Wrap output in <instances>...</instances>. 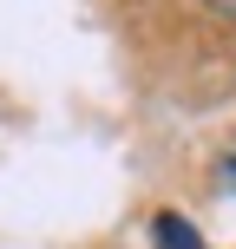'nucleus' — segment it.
<instances>
[{
	"mask_svg": "<svg viewBox=\"0 0 236 249\" xmlns=\"http://www.w3.org/2000/svg\"><path fill=\"white\" fill-rule=\"evenodd\" d=\"M151 249H210V243H203L177 210H158V216H151Z\"/></svg>",
	"mask_w": 236,
	"mask_h": 249,
	"instance_id": "nucleus-1",
	"label": "nucleus"
},
{
	"mask_svg": "<svg viewBox=\"0 0 236 249\" xmlns=\"http://www.w3.org/2000/svg\"><path fill=\"white\" fill-rule=\"evenodd\" d=\"M223 190H230V197H236V144L223 151Z\"/></svg>",
	"mask_w": 236,
	"mask_h": 249,
	"instance_id": "nucleus-2",
	"label": "nucleus"
},
{
	"mask_svg": "<svg viewBox=\"0 0 236 249\" xmlns=\"http://www.w3.org/2000/svg\"><path fill=\"white\" fill-rule=\"evenodd\" d=\"M203 7H217V13H236V0H203Z\"/></svg>",
	"mask_w": 236,
	"mask_h": 249,
	"instance_id": "nucleus-3",
	"label": "nucleus"
}]
</instances>
